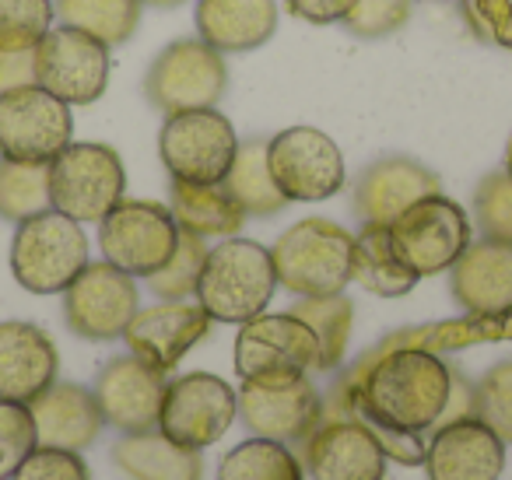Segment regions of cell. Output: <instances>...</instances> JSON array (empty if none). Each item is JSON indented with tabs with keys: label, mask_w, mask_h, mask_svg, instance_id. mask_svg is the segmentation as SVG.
I'll use <instances>...</instances> for the list:
<instances>
[{
	"label": "cell",
	"mask_w": 512,
	"mask_h": 480,
	"mask_svg": "<svg viewBox=\"0 0 512 480\" xmlns=\"http://www.w3.org/2000/svg\"><path fill=\"white\" fill-rule=\"evenodd\" d=\"M239 417L253 435L299 445L320 428L323 400L309 375L285 382H242Z\"/></svg>",
	"instance_id": "16"
},
{
	"label": "cell",
	"mask_w": 512,
	"mask_h": 480,
	"mask_svg": "<svg viewBox=\"0 0 512 480\" xmlns=\"http://www.w3.org/2000/svg\"><path fill=\"white\" fill-rule=\"evenodd\" d=\"M351 281L379 298H400L421 281L397 260L386 225H362L351 242Z\"/></svg>",
	"instance_id": "28"
},
{
	"label": "cell",
	"mask_w": 512,
	"mask_h": 480,
	"mask_svg": "<svg viewBox=\"0 0 512 480\" xmlns=\"http://www.w3.org/2000/svg\"><path fill=\"white\" fill-rule=\"evenodd\" d=\"M474 417H481L502 442H512V361L495 365L474 386Z\"/></svg>",
	"instance_id": "37"
},
{
	"label": "cell",
	"mask_w": 512,
	"mask_h": 480,
	"mask_svg": "<svg viewBox=\"0 0 512 480\" xmlns=\"http://www.w3.org/2000/svg\"><path fill=\"white\" fill-rule=\"evenodd\" d=\"M15 480H92V477H88V466L81 463L78 452L39 445L22 463V470L15 473Z\"/></svg>",
	"instance_id": "40"
},
{
	"label": "cell",
	"mask_w": 512,
	"mask_h": 480,
	"mask_svg": "<svg viewBox=\"0 0 512 480\" xmlns=\"http://www.w3.org/2000/svg\"><path fill=\"white\" fill-rule=\"evenodd\" d=\"M278 288L271 249L249 239H221L207 249L197 277V305L214 323H249L267 309Z\"/></svg>",
	"instance_id": "2"
},
{
	"label": "cell",
	"mask_w": 512,
	"mask_h": 480,
	"mask_svg": "<svg viewBox=\"0 0 512 480\" xmlns=\"http://www.w3.org/2000/svg\"><path fill=\"white\" fill-rule=\"evenodd\" d=\"M141 4H151V8H176L183 0H141Z\"/></svg>",
	"instance_id": "43"
},
{
	"label": "cell",
	"mask_w": 512,
	"mask_h": 480,
	"mask_svg": "<svg viewBox=\"0 0 512 480\" xmlns=\"http://www.w3.org/2000/svg\"><path fill=\"white\" fill-rule=\"evenodd\" d=\"M390 246L414 277L449 270L470 246V221L456 200L432 193L390 221Z\"/></svg>",
	"instance_id": "7"
},
{
	"label": "cell",
	"mask_w": 512,
	"mask_h": 480,
	"mask_svg": "<svg viewBox=\"0 0 512 480\" xmlns=\"http://www.w3.org/2000/svg\"><path fill=\"white\" fill-rule=\"evenodd\" d=\"M88 267V239L81 221L43 211L18 221L11 242V274L32 295H64L67 284Z\"/></svg>",
	"instance_id": "4"
},
{
	"label": "cell",
	"mask_w": 512,
	"mask_h": 480,
	"mask_svg": "<svg viewBox=\"0 0 512 480\" xmlns=\"http://www.w3.org/2000/svg\"><path fill=\"white\" fill-rule=\"evenodd\" d=\"M39 449L29 403L0 400V480H15L22 463Z\"/></svg>",
	"instance_id": "36"
},
{
	"label": "cell",
	"mask_w": 512,
	"mask_h": 480,
	"mask_svg": "<svg viewBox=\"0 0 512 480\" xmlns=\"http://www.w3.org/2000/svg\"><path fill=\"white\" fill-rule=\"evenodd\" d=\"M267 165L285 193V200H313L334 197L344 186V155L323 130L292 127L267 141Z\"/></svg>",
	"instance_id": "13"
},
{
	"label": "cell",
	"mask_w": 512,
	"mask_h": 480,
	"mask_svg": "<svg viewBox=\"0 0 512 480\" xmlns=\"http://www.w3.org/2000/svg\"><path fill=\"white\" fill-rule=\"evenodd\" d=\"M60 22L106 46H120L141 22V0H60Z\"/></svg>",
	"instance_id": "30"
},
{
	"label": "cell",
	"mask_w": 512,
	"mask_h": 480,
	"mask_svg": "<svg viewBox=\"0 0 512 480\" xmlns=\"http://www.w3.org/2000/svg\"><path fill=\"white\" fill-rule=\"evenodd\" d=\"M109 46L74 25H60L36 46V85L67 106H88L106 92Z\"/></svg>",
	"instance_id": "14"
},
{
	"label": "cell",
	"mask_w": 512,
	"mask_h": 480,
	"mask_svg": "<svg viewBox=\"0 0 512 480\" xmlns=\"http://www.w3.org/2000/svg\"><path fill=\"white\" fill-rule=\"evenodd\" d=\"M288 11L302 22H313V25H334L344 22L355 8V0H285Z\"/></svg>",
	"instance_id": "41"
},
{
	"label": "cell",
	"mask_w": 512,
	"mask_h": 480,
	"mask_svg": "<svg viewBox=\"0 0 512 480\" xmlns=\"http://www.w3.org/2000/svg\"><path fill=\"white\" fill-rule=\"evenodd\" d=\"M29 410L36 421L39 445H50V449H88L106 424L95 393L78 382H53L46 393H39L29 403Z\"/></svg>",
	"instance_id": "24"
},
{
	"label": "cell",
	"mask_w": 512,
	"mask_h": 480,
	"mask_svg": "<svg viewBox=\"0 0 512 480\" xmlns=\"http://www.w3.org/2000/svg\"><path fill=\"white\" fill-rule=\"evenodd\" d=\"M320 365V340L313 326L292 312L242 323L235 337V372L242 382H285Z\"/></svg>",
	"instance_id": "9"
},
{
	"label": "cell",
	"mask_w": 512,
	"mask_h": 480,
	"mask_svg": "<svg viewBox=\"0 0 512 480\" xmlns=\"http://www.w3.org/2000/svg\"><path fill=\"white\" fill-rule=\"evenodd\" d=\"M278 29L274 0H200L197 32L207 46L225 53H249L264 46Z\"/></svg>",
	"instance_id": "25"
},
{
	"label": "cell",
	"mask_w": 512,
	"mask_h": 480,
	"mask_svg": "<svg viewBox=\"0 0 512 480\" xmlns=\"http://www.w3.org/2000/svg\"><path fill=\"white\" fill-rule=\"evenodd\" d=\"M302 466L313 480H383L386 452L358 417H323L302 442Z\"/></svg>",
	"instance_id": "17"
},
{
	"label": "cell",
	"mask_w": 512,
	"mask_h": 480,
	"mask_svg": "<svg viewBox=\"0 0 512 480\" xmlns=\"http://www.w3.org/2000/svg\"><path fill=\"white\" fill-rule=\"evenodd\" d=\"M218 480H302V463L285 442L256 435L221 459Z\"/></svg>",
	"instance_id": "31"
},
{
	"label": "cell",
	"mask_w": 512,
	"mask_h": 480,
	"mask_svg": "<svg viewBox=\"0 0 512 480\" xmlns=\"http://www.w3.org/2000/svg\"><path fill=\"white\" fill-rule=\"evenodd\" d=\"M439 193V179L411 158H383L358 176L355 211L362 225H390L411 204Z\"/></svg>",
	"instance_id": "23"
},
{
	"label": "cell",
	"mask_w": 512,
	"mask_h": 480,
	"mask_svg": "<svg viewBox=\"0 0 512 480\" xmlns=\"http://www.w3.org/2000/svg\"><path fill=\"white\" fill-rule=\"evenodd\" d=\"M165 372L137 354L127 358H113L95 379V400H99L102 421L113 424L123 435L134 431L158 428V414H162V396H165Z\"/></svg>",
	"instance_id": "18"
},
{
	"label": "cell",
	"mask_w": 512,
	"mask_h": 480,
	"mask_svg": "<svg viewBox=\"0 0 512 480\" xmlns=\"http://www.w3.org/2000/svg\"><path fill=\"white\" fill-rule=\"evenodd\" d=\"M407 15H411V0H355V8L344 18V25L355 36L379 39L397 32L407 22Z\"/></svg>",
	"instance_id": "39"
},
{
	"label": "cell",
	"mask_w": 512,
	"mask_h": 480,
	"mask_svg": "<svg viewBox=\"0 0 512 480\" xmlns=\"http://www.w3.org/2000/svg\"><path fill=\"white\" fill-rule=\"evenodd\" d=\"M449 291L474 316L512 312V242H470L453 263Z\"/></svg>",
	"instance_id": "21"
},
{
	"label": "cell",
	"mask_w": 512,
	"mask_h": 480,
	"mask_svg": "<svg viewBox=\"0 0 512 480\" xmlns=\"http://www.w3.org/2000/svg\"><path fill=\"white\" fill-rule=\"evenodd\" d=\"M228 88L225 60L204 39H183L162 50L144 78L151 106L165 116L190 113V109H211Z\"/></svg>",
	"instance_id": "11"
},
{
	"label": "cell",
	"mask_w": 512,
	"mask_h": 480,
	"mask_svg": "<svg viewBox=\"0 0 512 480\" xmlns=\"http://www.w3.org/2000/svg\"><path fill=\"white\" fill-rule=\"evenodd\" d=\"M50 207V165H22L0 158V218L25 221Z\"/></svg>",
	"instance_id": "33"
},
{
	"label": "cell",
	"mask_w": 512,
	"mask_h": 480,
	"mask_svg": "<svg viewBox=\"0 0 512 480\" xmlns=\"http://www.w3.org/2000/svg\"><path fill=\"white\" fill-rule=\"evenodd\" d=\"M509 8H512V0H509Z\"/></svg>",
	"instance_id": "45"
},
{
	"label": "cell",
	"mask_w": 512,
	"mask_h": 480,
	"mask_svg": "<svg viewBox=\"0 0 512 480\" xmlns=\"http://www.w3.org/2000/svg\"><path fill=\"white\" fill-rule=\"evenodd\" d=\"M179 239L183 232L169 207L148 204V200H120L99 221V246L106 260L123 274L144 277V281L172 260Z\"/></svg>",
	"instance_id": "10"
},
{
	"label": "cell",
	"mask_w": 512,
	"mask_h": 480,
	"mask_svg": "<svg viewBox=\"0 0 512 480\" xmlns=\"http://www.w3.org/2000/svg\"><path fill=\"white\" fill-rule=\"evenodd\" d=\"M421 463L428 480H498L505 470V442L481 417H460L432 431Z\"/></svg>",
	"instance_id": "19"
},
{
	"label": "cell",
	"mask_w": 512,
	"mask_h": 480,
	"mask_svg": "<svg viewBox=\"0 0 512 480\" xmlns=\"http://www.w3.org/2000/svg\"><path fill=\"white\" fill-rule=\"evenodd\" d=\"M225 190L242 207V214H256V218H271V214L285 211V193L278 190L267 165V141H246L235 151V162L225 176Z\"/></svg>",
	"instance_id": "29"
},
{
	"label": "cell",
	"mask_w": 512,
	"mask_h": 480,
	"mask_svg": "<svg viewBox=\"0 0 512 480\" xmlns=\"http://www.w3.org/2000/svg\"><path fill=\"white\" fill-rule=\"evenodd\" d=\"M50 0H0V53H32L53 29Z\"/></svg>",
	"instance_id": "34"
},
{
	"label": "cell",
	"mask_w": 512,
	"mask_h": 480,
	"mask_svg": "<svg viewBox=\"0 0 512 480\" xmlns=\"http://www.w3.org/2000/svg\"><path fill=\"white\" fill-rule=\"evenodd\" d=\"M172 218L179 232L197 235V239H232L242 228L246 214L225 190V183H176L172 179Z\"/></svg>",
	"instance_id": "27"
},
{
	"label": "cell",
	"mask_w": 512,
	"mask_h": 480,
	"mask_svg": "<svg viewBox=\"0 0 512 480\" xmlns=\"http://www.w3.org/2000/svg\"><path fill=\"white\" fill-rule=\"evenodd\" d=\"M453 389V372L442 358L414 344H397L372 361H362L348 386L351 414L379 438L386 459L418 466L425 459L421 435L442 421Z\"/></svg>",
	"instance_id": "1"
},
{
	"label": "cell",
	"mask_w": 512,
	"mask_h": 480,
	"mask_svg": "<svg viewBox=\"0 0 512 480\" xmlns=\"http://www.w3.org/2000/svg\"><path fill=\"white\" fill-rule=\"evenodd\" d=\"M239 417V393L211 372L179 375L165 386L158 431L186 449L214 445Z\"/></svg>",
	"instance_id": "12"
},
{
	"label": "cell",
	"mask_w": 512,
	"mask_h": 480,
	"mask_svg": "<svg viewBox=\"0 0 512 480\" xmlns=\"http://www.w3.org/2000/svg\"><path fill=\"white\" fill-rule=\"evenodd\" d=\"M505 172H509V179H512V141H509V151H505Z\"/></svg>",
	"instance_id": "44"
},
{
	"label": "cell",
	"mask_w": 512,
	"mask_h": 480,
	"mask_svg": "<svg viewBox=\"0 0 512 480\" xmlns=\"http://www.w3.org/2000/svg\"><path fill=\"white\" fill-rule=\"evenodd\" d=\"M292 316H299L302 323L313 326L316 340H320V372L341 365L344 351H348L351 337V319H355V305L351 298L341 295H323V298H302L292 309Z\"/></svg>",
	"instance_id": "32"
},
{
	"label": "cell",
	"mask_w": 512,
	"mask_h": 480,
	"mask_svg": "<svg viewBox=\"0 0 512 480\" xmlns=\"http://www.w3.org/2000/svg\"><path fill=\"white\" fill-rule=\"evenodd\" d=\"M211 323L214 319L197 302H158L151 309H137L123 340L130 354L162 372H172L183 361V354L207 337Z\"/></svg>",
	"instance_id": "20"
},
{
	"label": "cell",
	"mask_w": 512,
	"mask_h": 480,
	"mask_svg": "<svg viewBox=\"0 0 512 480\" xmlns=\"http://www.w3.org/2000/svg\"><path fill=\"white\" fill-rule=\"evenodd\" d=\"M239 151V137L228 116L218 109H190V113L165 116L158 155L176 183H225L228 169Z\"/></svg>",
	"instance_id": "6"
},
{
	"label": "cell",
	"mask_w": 512,
	"mask_h": 480,
	"mask_svg": "<svg viewBox=\"0 0 512 480\" xmlns=\"http://www.w3.org/2000/svg\"><path fill=\"white\" fill-rule=\"evenodd\" d=\"M204 256H207L204 239L183 232L172 260L148 277L151 295H158L162 302H186V298L197 291V277H200V267H204Z\"/></svg>",
	"instance_id": "35"
},
{
	"label": "cell",
	"mask_w": 512,
	"mask_h": 480,
	"mask_svg": "<svg viewBox=\"0 0 512 480\" xmlns=\"http://www.w3.org/2000/svg\"><path fill=\"white\" fill-rule=\"evenodd\" d=\"M113 463L130 480H204L200 452L172 442L158 428L123 435L113 445Z\"/></svg>",
	"instance_id": "26"
},
{
	"label": "cell",
	"mask_w": 512,
	"mask_h": 480,
	"mask_svg": "<svg viewBox=\"0 0 512 480\" xmlns=\"http://www.w3.org/2000/svg\"><path fill=\"white\" fill-rule=\"evenodd\" d=\"M137 284L113 263H92L67 284L64 319L85 340H116L137 316Z\"/></svg>",
	"instance_id": "15"
},
{
	"label": "cell",
	"mask_w": 512,
	"mask_h": 480,
	"mask_svg": "<svg viewBox=\"0 0 512 480\" xmlns=\"http://www.w3.org/2000/svg\"><path fill=\"white\" fill-rule=\"evenodd\" d=\"M36 85V50L32 53H0V88Z\"/></svg>",
	"instance_id": "42"
},
{
	"label": "cell",
	"mask_w": 512,
	"mask_h": 480,
	"mask_svg": "<svg viewBox=\"0 0 512 480\" xmlns=\"http://www.w3.org/2000/svg\"><path fill=\"white\" fill-rule=\"evenodd\" d=\"M127 190L123 162L106 144H67L50 162V204L74 221H102Z\"/></svg>",
	"instance_id": "8"
},
{
	"label": "cell",
	"mask_w": 512,
	"mask_h": 480,
	"mask_svg": "<svg viewBox=\"0 0 512 480\" xmlns=\"http://www.w3.org/2000/svg\"><path fill=\"white\" fill-rule=\"evenodd\" d=\"M474 218L481 239L512 242V179L509 172H491L474 193Z\"/></svg>",
	"instance_id": "38"
},
{
	"label": "cell",
	"mask_w": 512,
	"mask_h": 480,
	"mask_svg": "<svg viewBox=\"0 0 512 480\" xmlns=\"http://www.w3.org/2000/svg\"><path fill=\"white\" fill-rule=\"evenodd\" d=\"M71 106L43 85L0 88V158L50 165L71 144Z\"/></svg>",
	"instance_id": "5"
},
{
	"label": "cell",
	"mask_w": 512,
	"mask_h": 480,
	"mask_svg": "<svg viewBox=\"0 0 512 480\" xmlns=\"http://www.w3.org/2000/svg\"><path fill=\"white\" fill-rule=\"evenodd\" d=\"M351 242L355 235L327 218L292 225L271 246L278 284L299 298L341 295L351 284Z\"/></svg>",
	"instance_id": "3"
},
{
	"label": "cell",
	"mask_w": 512,
	"mask_h": 480,
	"mask_svg": "<svg viewBox=\"0 0 512 480\" xmlns=\"http://www.w3.org/2000/svg\"><path fill=\"white\" fill-rule=\"evenodd\" d=\"M57 372V347L39 326L0 323V400L32 403L57 382Z\"/></svg>",
	"instance_id": "22"
}]
</instances>
